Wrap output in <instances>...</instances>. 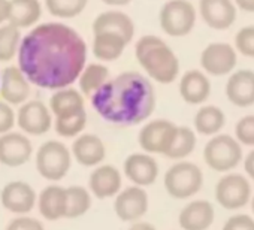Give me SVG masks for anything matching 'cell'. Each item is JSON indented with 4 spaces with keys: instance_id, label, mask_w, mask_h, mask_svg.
Listing matches in <instances>:
<instances>
[{
    "instance_id": "cell-3",
    "label": "cell",
    "mask_w": 254,
    "mask_h": 230,
    "mask_svg": "<svg viewBox=\"0 0 254 230\" xmlns=\"http://www.w3.org/2000/svg\"><path fill=\"white\" fill-rule=\"evenodd\" d=\"M135 57L147 76L159 84H172L180 73L174 50L156 35H144L135 44Z\"/></svg>"
},
{
    "instance_id": "cell-6",
    "label": "cell",
    "mask_w": 254,
    "mask_h": 230,
    "mask_svg": "<svg viewBox=\"0 0 254 230\" xmlns=\"http://www.w3.org/2000/svg\"><path fill=\"white\" fill-rule=\"evenodd\" d=\"M203 184L202 171L190 162L174 165L165 175L166 191L174 199H189L194 196Z\"/></svg>"
},
{
    "instance_id": "cell-13",
    "label": "cell",
    "mask_w": 254,
    "mask_h": 230,
    "mask_svg": "<svg viewBox=\"0 0 254 230\" xmlns=\"http://www.w3.org/2000/svg\"><path fill=\"white\" fill-rule=\"evenodd\" d=\"M236 53L232 45L223 44V42H214L209 44L200 56V64L205 69V72L221 76L233 70L236 66Z\"/></svg>"
},
{
    "instance_id": "cell-23",
    "label": "cell",
    "mask_w": 254,
    "mask_h": 230,
    "mask_svg": "<svg viewBox=\"0 0 254 230\" xmlns=\"http://www.w3.org/2000/svg\"><path fill=\"white\" fill-rule=\"evenodd\" d=\"M50 111L54 115V118L73 115L78 112L85 111V100L79 90L70 87H64L56 90L50 99Z\"/></svg>"
},
{
    "instance_id": "cell-7",
    "label": "cell",
    "mask_w": 254,
    "mask_h": 230,
    "mask_svg": "<svg viewBox=\"0 0 254 230\" xmlns=\"http://www.w3.org/2000/svg\"><path fill=\"white\" fill-rule=\"evenodd\" d=\"M203 159L211 169L224 172L238 166L242 159V150L238 141L232 136L218 135L206 144Z\"/></svg>"
},
{
    "instance_id": "cell-39",
    "label": "cell",
    "mask_w": 254,
    "mask_h": 230,
    "mask_svg": "<svg viewBox=\"0 0 254 230\" xmlns=\"http://www.w3.org/2000/svg\"><path fill=\"white\" fill-rule=\"evenodd\" d=\"M6 230H45V229L36 218L18 217L8 224Z\"/></svg>"
},
{
    "instance_id": "cell-27",
    "label": "cell",
    "mask_w": 254,
    "mask_h": 230,
    "mask_svg": "<svg viewBox=\"0 0 254 230\" xmlns=\"http://www.w3.org/2000/svg\"><path fill=\"white\" fill-rule=\"evenodd\" d=\"M39 212L44 218L56 221L64 217L66 212V188L50 185L39 194Z\"/></svg>"
},
{
    "instance_id": "cell-2",
    "label": "cell",
    "mask_w": 254,
    "mask_h": 230,
    "mask_svg": "<svg viewBox=\"0 0 254 230\" xmlns=\"http://www.w3.org/2000/svg\"><path fill=\"white\" fill-rule=\"evenodd\" d=\"M93 109L117 126L141 124L156 109V91L151 81L135 70H126L109 78L91 97Z\"/></svg>"
},
{
    "instance_id": "cell-34",
    "label": "cell",
    "mask_w": 254,
    "mask_h": 230,
    "mask_svg": "<svg viewBox=\"0 0 254 230\" xmlns=\"http://www.w3.org/2000/svg\"><path fill=\"white\" fill-rule=\"evenodd\" d=\"M87 124V112H78L73 115H66V117L56 118L53 121L54 130L62 138H76L81 135Z\"/></svg>"
},
{
    "instance_id": "cell-14",
    "label": "cell",
    "mask_w": 254,
    "mask_h": 230,
    "mask_svg": "<svg viewBox=\"0 0 254 230\" xmlns=\"http://www.w3.org/2000/svg\"><path fill=\"white\" fill-rule=\"evenodd\" d=\"M135 23L129 14H126L121 9H108L100 12L93 24H91V32H109L120 35L127 44H130L135 36Z\"/></svg>"
},
{
    "instance_id": "cell-1",
    "label": "cell",
    "mask_w": 254,
    "mask_h": 230,
    "mask_svg": "<svg viewBox=\"0 0 254 230\" xmlns=\"http://www.w3.org/2000/svg\"><path fill=\"white\" fill-rule=\"evenodd\" d=\"M87 57L88 45L73 27L48 21L23 35L17 66L30 84L56 91L76 82Z\"/></svg>"
},
{
    "instance_id": "cell-15",
    "label": "cell",
    "mask_w": 254,
    "mask_h": 230,
    "mask_svg": "<svg viewBox=\"0 0 254 230\" xmlns=\"http://www.w3.org/2000/svg\"><path fill=\"white\" fill-rule=\"evenodd\" d=\"M115 214L123 221H135L145 215L148 209V196L144 188L135 185L124 188L115 199Z\"/></svg>"
},
{
    "instance_id": "cell-44",
    "label": "cell",
    "mask_w": 254,
    "mask_h": 230,
    "mask_svg": "<svg viewBox=\"0 0 254 230\" xmlns=\"http://www.w3.org/2000/svg\"><path fill=\"white\" fill-rule=\"evenodd\" d=\"M251 206H253V212H254V199H253V202H251Z\"/></svg>"
},
{
    "instance_id": "cell-22",
    "label": "cell",
    "mask_w": 254,
    "mask_h": 230,
    "mask_svg": "<svg viewBox=\"0 0 254 230\" xmlns=\"http://www.w3.org/2000/svg\"><path fill=\"white\" fill-rule=\"evenodd\" d=\"M127 44L120 35L109 33V32H97L93 33L91 41V53L100 63H111L118 60L126 48Z\"/></svg>"
},
{
    "instance_id": "cell-42",
    "label": "cell",
    "mask_w": 254,
    "mask_h": 230,
    "mask_svg": "<svg viewBox=\"0 0 254 230\" xmlns=\"http://www.w3.org/2000/svg\"><path fill=\"white\" fill-rule=\"evenodd\" d=\"M235 2L241 9L247 12H254V0H235Z\"/></svg>"
},
{
    "instance_id": "cell-38",
    "label": "cell",
    "mask_w": 254,
    "mask_h": 230,
    "mask_svg": "<svg viewBox=\"0 0 254 230\" xmlns=\"http://www.w3.org/2000/svg\"><path fill=\"white\" fill-rule=\"evenodd\" d=\"M223 230H254V220L248 215H235L227 220Z\"/></svg>"
},
{
    "instance_id": "cell-19",
    "label": "cell",
    "mask_w": 254,
    "mask_h": 230,
    "mask_svg": "<svg viewBox=\"0 0 254 230\" xmlns=\"http://www.w3.org/2000/svg\"><path fill=\"white\" fill-rule=\"evenodd\" d=\"M9 14L8 23L20 30H30L42 17L44 6L41 0H8Z\"/></svg>"
},
{
    "instance_id": "cell-16",
    "label": "cell",
    "mask_w": 254,
    "mask_h": 230,
    "mask_svg": "<svg viewBox=\"0 0 254 230\" xmlns=\"http://www.w3.org/2000/svg\"><path fill=\"white\" fill-rule=\"evenodd\" d=\"M124 175L135 185H151L159 175V165L147 153H133L124 162Z\"/></svg>"
},
{
    "instance_id": "cell-43",
    "label": "cell",
    "mask_w": 254,
    "mask_h": 230,
    "mask_svg": "<svg viewBox=\"0 0 254 230\" xmlns=\"http://www.w3.org/2000/svg\"><path fill=\"white\" fill-rule=\"evenodd\" d=\"M129 230H156V227L150 223H135L130 226Z\"/></svg>"
},
{
    "instance_id": "cell-28",
    "label": "cell",
    "mask_w": 254,
    "mask_h": 230,
    "mask_svg": "<svg viewBox=\"0 0 254 230\" xmlns=\"http://www.w3.org/2000/svg\"><path fill=\"white\" fill-rule=\"evenodd\" d=\"M109 78H111V72L105 66V63L96 61V63H87L82 67L76 82L81 94L91 97Z\"/></svg>"
},
{
    "instance_id": "cell-24",
    "label": "cell",
    "mask_w": 254,
    "mask_h": 230,
    "mask_svg": "<svg viewBox=\"0 0 254 230\" xmlns=\"http://www.w3.org/2000/svg\"><path fill=\"white\" fill-rule=\"evenodd\" d=\"M211 93V82L200 70H189L180 81V94L189 105L203 103Z\"/></svg>"
},
{
    "instance_id": "cell-29",
    "label": "cell",
    "mask_w": 254,
    "mask_h": 230,
    "mask_svg": "<svg viewBox=\"0 0 254 230\" xmlns=\"http://www.w3.org/2000/svg\"><path fill=\"white\" fill-rule=\"evenodd\" d=\"M224 123H226L224 112L214 105L202 106L194 117V127L202 135H214L220 132Z\"/></svg>"
},
{
    "instance_id": "cell-37",
    "label": "cell",
    "mask_w": 254,
    "mask_h": 230,
    "mask_svg": "<svg viewBox=\"0 0 254 230\" xmlns=\"http://www.w3.org/2000/svg\"><path fill=\"white\" fill-rule=\"evenodd\" d=\"M15 126V112L11 105L0 100V135L8 133Z\"/></svg>"
},
{
    "instance_id": "cell-17",
    "label": "cell",
    "mask_w": 254,
    "mask_h": 230,
    "mask_svg": "<svg viewBox=\"0 0 254 230\" xmlns=\"http://www.w3.org/2000/svg\"><path fill=\"white\" fill-rule=\"evenodd\" d=\"M199 12L202 20L215 30H226L236 20V8L232 0H200Z\"/></svg>"
},
{
    "instance_id": "cell-35",
    "label": "cell",
    "mask_w": 254,
    "mask_h": 230,
    "mask_svg": "<svg viewBox=\"0 0 254 230\" xmlns=\"http://www.w3.org/2000/svg\"><path fill=\"white\" fill-rule=\"evenodd\" d=\"M236 138L244 145L254 147V115H247L236 124Z\"/></svg>"
},
{
    "instance_id": "cell-36",
    "label": "cell",
    "mask_w": 254,
    "mask_h": 230,
    "mask_svg": "<svg viewBox=\"0 0 254 230\" xmlns=\"http://www.w3.org/2000/svg\"><path fill=\"white\" fill-rule=\"evenodd\" d=\"M236 48L244 56L254 58V27H244L238 32Z\"/></svg>"
},
{
    "instance_id": "cell-8",
    "label": "cell",
    "mask_w": 254,
    "mask_h": 230,
    "mask_svg": "<svg viewBox=\"0 0 254 230\" xmlns=\"http://www.w3.org/2000/svg\"><path fill=\"white\" fill-rule=\"evenodd\" d=\"M15 124L26 135L41 136L53 127V114L44 102L27 100L15 114Z\"/></svg>"
},
{
    "instance_id": "cell-9",
    "label": "cell",
    "mask_w": 254,
    "mask_h": 230,
    "mask_svg": "<svg viewBox=\"0 0 254 230\" xmlns=\"http://www.w3.org/2000/svg\"><path fill=\"white\" fill-rule=\"evenodd\" d=\"M178 126L169 120H153L145 124L138 136L141 148L147 154H163L169 150Z\"/></svg>"
},
{
    "instance_id": "cell-12",
    "label": "cell",
    "mask_w": 254,
    "mask_h": 230,
    "mask_svg": "<svg viewBox=\"0 0 254 230\" xmlns=\"http://www.w3.org/2000/svg\"><path fill=\"white\" fill-rule=\"evenodd\" d=\"M33 145L27 135L21 132H8L0 135V163L8 168L23 166L32 157Z\"/></svg>"
},
{
    "instance_id": "cell-26",
    "label": "cell",
    "mask_w": 254,
    "mask_h": 230,
    "mask_svg": "<svg viewBox=\"0 0 254 230\" xmlns=\"http://www.w3.org/2000/svg\"><path fill=\"white\" fill-rule=\"evenodd\" d=\"M178 221L184 230H206L214 221V208L206 200H194L181 211Z\"/></svg>"
},
{
    "instance_id": "cell-41",
    "label": "cell",
    "mask_w": 254,
    "mask_h": 230,
    "mask_svg": "<svg viewBox=\"0 0 254 230\" xmlns=\"http://www.w3.org/2000/svg\"><path fill=\"white\" fill-rule=\"evenodd\" d=\"M100 2L109 8H123V6L130 5L133 0H100Z\"/></svg>"
},
{
    "instance_id": "cell-40",
    "label": "cell",
    "mask_w": 254,
    "mask_h": 230,
    "mask_svg": "<svg viewBox=\"0 0 254 230\" xmlns=\"http://www.w3.org/2000/svg\"><path fill=\"white\" fill-rule=\"evenodd\" d=\"M244 168H245V172L254 179V150L247 156L245 163H244Z\"/></svg>"
},
{
    "instance_id": "cell-33",
    "label": "cell",
    "mask_w": 254,
    "mask_h": 230,
    "mask_svg": "<svg viewBox=\"0 0 254 230\" xmlns=\"http://www.w3.org/2000/svg\"><path fill=\"white\" fill-rule=\"evenodd\" d=\"M196 147V135L191 129L189 127H178L177 129V133H175V138L169 147V150L165 153L166 157L169 159H184L187 157L189 154L193 153Z\"/></svg>"
},
{
    "instance_id": "cell-25",
    "label": "cell",
    "mask_w": 254,
    "mask_h": 230,
    "mask_svg": "<svg viewBox=\"0 0 254 230\" xmlns=\"http://www.w3.org/2000/svg\"><path fill=\"white\" fill-rule=\"evenodd\" d=\"M90 188L97 199L115 196L121 190V173L111 165L99 166L90 176Z\"/></svg>"
},
{
    "instance_id": "cell-21",
    "label": "cell",
    "mask_w": 254,
    "mask_h": 230,
    "mask_svg": "<svg viewBox=\"0 0 254 230\" xmlns=\"http://www.w3.org/2000/svg\"><path fill=\"white\" fill-rule=\"evenodd\" d=\"M226 94L229 100L241 108L254 105V72L238 70L235 72L226 85Z\"/></svg>"
},
{
    "instance_id": "cell-20",
    "label": "cell",
    "mask_w": 254,
    "mask_h": 230,
    "mask_svg": "<svg viewBox=\"0 0 254 230\" xmlns=\"http://www.w3.org/2000/svg\"><path fill=\"white\" fill-rule=\"evenodd\" d=\"M75 160L82 165V166H97L99 163L103 162L106 156L105 145L102 139L93 133H85L76 136L72 145V153Z\"/></svg>"
},
{
    "instance_id": "cell-10",
    "label": "cell",
    "mask_w": 254,
    "mask_h": 230,
    "mask_svg": "<svg viewBox=\"0 0 254 230\" xmlns=\"http://www.w3.org/2000/svg\"><path fill=\"white\" fill-rule=\"evenodd\" d=\"M251 187L242 175L230 173L223 176L215 188L217 202L226 209H239L250 200Z\"/></svg>"
},
{
    "instance_id": "cell-11",
    "label": "cell",
    "mask_w": 254,
    "mask_h": 230,
    "mask_svg": "<svg viewBox=\"0 0 254 230\" xmlns=\"http://www.w3.org/2000/svg\"><path fill=\"white\" fill-rule=\"evenodd\" d=\"M30 85L18 66H6L0 72V97L11 106H20L29 100Z\"/></svg>"
},
{
    "instance_id": "cell-5",
    "label": "cell",
    "mask_w": 254,
    "mask_h": 230,
    "mask_svg": "<svg viewBox=\"0 0 254 230\" xmlns=\"http://www.w3.org/2000/svg\"><path fill=\"white\" fill-rule=\"evenodd\" d=\"M72 154L69 148L59 141H47L36 153V169L39 175L50 181H59L70 169Z\"/></svg>"
},
{
    "instance_id": "cell-4",
    "label": "cell",
    "mask_w": 254,
    "mask_h": 230,
    "mask_svg": "<svg viewBox=\"0 0 254 230\" xmlns=\"http://www.w3.org/2000/svg\"><path fill=\"white\" fill-rule=\"evenodd\" d=\"M197 12L189 0H168L159 12L162 30L172 38L187 36L196 24Z\"/></svg>"
},
{
    "instance_id": "cell-31",
    "label": "cell",
    "mask_w": 254,
    "mask_h": 230,
    "mask_svg": "<svg viewBox=\"0 0 254 230\" xmlns=\"http://www.w3.org/2000/svg\"><path fill=\"white\" fill-rule=\"evenodd\" d=\"M88 5V0H44V8L57 20H72L79 17Z\"/></svg>"
},
{
    "instance_id": "cell-18",
    "label": "cell",
    "mask_w": 254,
    "mask_h": 230,
    "mask_svg": "<svg viewBox=\"0 0 254 230\" xmlns=\"http://www.w3.org/2000/svg\"><path fill=\"white\" fill-rule=\"evenodd\" d=\"M2 205L5 209L14 214H27L33 209L36 203V193L35 190L23 182V181H14L3 187L0 193Z\"/></svg>"
},
{
    "instance_id": "cell-30",
    "label": "cell",
    "mask_w": 254,
    "mask_h": 230,
    "mask_svg": "<svg viewBox=\"0 0 254 230\" xmlns=\"http://www.w3.org/2000/svg\"><path fill=\"white\" fill-rule=\"evenodd\" d=\"M23 41L20 29L6 23L0 26V63H9L18 56V50Z\"/></svg>"
},
{
    "instance_id": "cell-32",
    "label": "cell",
    "mask_w": 254,
    "mask_h": 230,
    "mask_svg": "<svg viewBox=\"0 0 254 230\" xmlns=\"http://www.w3.org/2000/svg\"><path fill=\"white\" fill-rule=\"evenodd\" d=\"M91 205L90 193L79 185L66 188V218H76L84 215Z\"/></svg>"
}]
</instances>
